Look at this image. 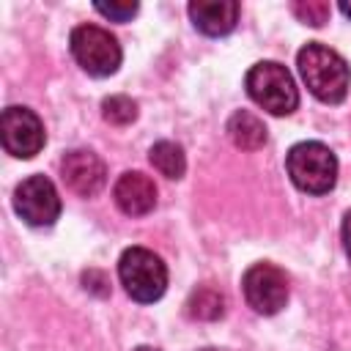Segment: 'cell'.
<instances>
[{
    "mask_svg": "<svg viewBox=\"0 0 351 351\" xmlns=\"http://www.w3.org/2000/svg\"><path fill=\"white\" fill-rule=\"evenodd\" d=\"M228 134L233 140L236 148L241 151H258L266 143V126L258 115H252L250 110H236L228 121Z\"/></svg>",
    "mask_w": 351,
    "mask_h": 351,
    "instance_id": "7c38bea8",
    "label": "cell"
},
{
    "mask_svg": "<svg viewBox=\"0 0 351 351\" xmlns=\"http://www.w3.org/2000/svg\"><path fill=\"white\" fill-rule=\"evenodd\" d=\"M343 247H346V255H348V261H351V208H348L346 217H343Z\"/></svg>",
    "mask_w": 351,
    "mask_h": 351,
    "instance_id": "d6986e66",
    "label": "cell"
},
{
    "mask_svg": "<svg viewBox=\"0 0 351 351\" xmlns=\"http://www.w3.org/2000/svg\"><path fill=\"white\" fill-rule=\"evenodd\" d=\"M14 211L33 228H47L60 217V197L47 176H27L14 189Z\"/></svg>",
    "mask_w": 351,
    "mask_h": 351,
    "instance_id": "52a82bcc",
    "label": "cell"
},
{
    "mask_svg": "<svg viewBox=\"0 0 351 351\" xmlns=\"http://www.w3.org/2000/svg\"><path fill=\"white\" fill-rule=\"evenodd\" d=\"M69 47H71L74 60L90 77H110V74H115L118 66H121V58H123L118 38L110 30L99 27V25H77L71 30Z\"/></svg>",
    "mask_w": 351,
    "mask_h": 351,
    "instance_id": "5b68a950",
    "label": "cell"
},
{
    "mask_svg": "<svg viewBox=\"0 0 351 351\" xmlns=\"http://www.w3.org/2000/svg\"><path fill=\"white\" fill-rule=\"evenodd\" d=\"M247 304L261 315H274L288 302V277L274 263H252L241 277Z\"/></svg>",
    "mask_w": 351,
    "mask_h": 351,
    "instance_id": "8992f818",
    "label": "cell"
},
{
    "mask_svg": "<svg viewBox=\"0 0 351 351\" xmlns=\"http://www.w3.org/2000/svg\"><path fill=\"white\" fill-rule=\"evenodd\" d=\"M340 11H343V14L351 19V3H348V0H343V3H340Z\"/></svg>",
    "mask_w": 351,
    "mask_h": 351,
    "instance_id": "ffe728a7",
    "label": "cell"
},
{
    "mask_svg": "<svg viewBox=\"0 0 351 351\" xmlns=\"http://www.w3.org/2000/svg\"><path fill=\"white\" fill-rule=\"evenodd\" d=\"M101 115L107 123H115V126H126L137 118V104L129 99V96H107L101 101Z\"/></svg>",
    "mask_w": 351,
    "mask_h": 351,
    "instance_id": "9a60e30c",
    "label": "cell"
},
{
    "mask_svg": "<svg viewBox=\"0 0 351 351\" xmlns=\"http://www.w3.org/2000/svg\"><path fill=\"white\" fill-rule=\"evenodd\" d=\"M93 8H96L101 16L112 19V22H129V19L137 14V8H140V5H137L134 0H123V3H118V0H115V3H96Z\"/></svg>",
    "mask_w": 351,
    "mask_h": 351,
    "instance_id": "e0dca14e",
    "label": "cell"
},
{
    "mask_svg": "<svg viewBox=\"0 0 351 351\" xmlns=\"http://www.w3.org/2000/svg\"><path fill=\"white\" fill-rule=\"evenodd\" d=\"M118 277L121 285L126 288V293L140 302V304H151L156 299H162L165 288H167V266L162 263V258L145 247H129L123 250L121 261H118Z\"/></svg>",
    "mask_w": 351,
    "mask_h": 351,
    "instance_id": "277c9868",
    "label": "cell"
},
{
    "mask_svg": "<svg viewBox=\"0 0 351 351\" xmlns=\"http://www.w3.org/2000/svg\"><path fill=\"white\" fill-rule=\"evenodd\" d=\"M250 99L271 115H291L299 107V90L291 71L277 60L255 63L244 77Z\"/></svg>",
    "mask_w": 351,
    "mask_h": 351,
    "instance_id": "7a4b0ae2",
    "label": "cell"
},
{
    "mask_svg": "<svg viewBox=\"0 0 351 351\" xmlns=\"http://www.w3.org/2000/svg\"><path fill=\"white\" fill-rule=\"evenodd\" d=\"M225 313V296L214 285H197L186 299V315L197 321H217Z\"/></svg>",
    "mask_w": 351,
    "mask_h": 351,
    "instance_id": "4fadbf2b",
    "label": "cell"
},
{
    "mask_svg": "<svg viewBox=\"0 0 351 351\" xmlns=\"http://www.w3.org/2000/svg\"><path fill=\"white\" fill-rule=\"evenodd\" d=\"M148 159H151V165H154L165 178H181L184 170H186L184 148H181L178 143H170V140L154 143L151 151H148Z\"/></svg>",
    "mask_w": 351,
    "mask_h": 351,
    "instance_id": "5bb4252c",
    "label": "cell"
},
{
    "mask_svg": "<svg viewBox=\"0 0 351 351\" xmlns=\"http://www.w3.org/2000/svg\"><path fill=\"white\" fill-rule=\"evenodd\" d=\"M112 197L126 217H145L156 206V186L145 173L129 170L115 181Z\"/></svg>",
    "mask_w": 351,
    "mask_h": 351,
    "instance_id": "30bf717a",
    "label": "cell"
},
{
    "mask_svg": "<svg viewBox=\"0 0 351 351\" xmlns=\"http://www.w3.org/2000/svg\"><path fill=\"white\" fill-rule=\"evenodd\" d=\"M296 66H299V74L307 90L315 99L326 104H340L346 99L348 85H351V69L340 52H335L332 47L321 41H310L299 49Z\"/></svg>",
    "mask_w": 351,
    "mask_h": 351,
    "instance_id": "6da1fadb",
    "label": "cell"
},
{
    "mask_svg": "<svg viewBox=\"0 0 351 351\" xmlns=\"http://www.w3.org/2000/svg\"><path fill=\"white\" fill-rule=\"evenodd\" d=\"M186 11L192 25L206 36H228L239 22L236 0H192Z\"/></svg>",
    "mask_w": 351,
    "mask_h": 351,
    "instance_id": "8fae6325",
    "label": "cell"
},
{
    "mask_svg": "<svg viewBox=\"0 0 351 351\" xmlns=\"http://www.w3.org/2000/svg\"><path fill=\"white\" fill-rule=\"evenodd\" d=\"M132 351H159V348H154V346H137V348H132Z\"/></svg>",
    "mask_w": 351,
    "mask_h": 351,
    "instance_id": "44dd1931",
    "label": "cell"
},
{
    "mask_svg": "<svg viewBox=\"0 0 351 351\" xmlns=\"http://www.w3.org/2000/svg\"><path fill=\"white\" fill-rule=\"evenodd\" d=\"M200 351H217V348H200Z\"/></svg>",
    "mask_w": 351,
    "mask_h": 351,
    "instance_id": "7402d4cb",
    "label": "cell"
},
{
    "mask_svg": "<svg viewBox=\"0 0 351 351\" xmlns=\"http://www.w3.org/2000/svg\"><path fill=\"white\" fill-rule=\"evenodd\" d=\"M3 148L16 159H33L44 148V123L27 107H5L3 110Z\"/></svg>",
    "mask_w": 351,
    "mask_h": 351,
    "instance_id": "ba28073f",
    "label": "cell"
},
{
    "mask_svg": "<svg viewBox=\"0 0 351 351\" xmlns=\"http://www.w3.org/2000/svg\"><path fill=\"white\" fill-rule=\"evenodd\" d=\"M285 167L291 181L310 195H326L337 181V156L318 140L296 143L285 156Z\"/></svg>",
    "mask_w": 351,
    "mask_h": 351,
    "instance_id": "3957f363",
    "label": "cell"
},
{
    "mask_svg": "<svg viewBox=\"0 0 351 351\" xmlns=\"http://www.w3.org/2000/svg\"><path fill=\"white\" fill-rule=\"evenodd\" d=\"M60 173H63V181L69 184V189L77 192V195H82V197L99 195L101 186H104V181H107L104 162L93 151H85V148L69 151L60 159Z\"/></svg>",
    "mask_w": 351,
    "mask_h": 351,
    "instance_id": "9c48e42d",
    "label": "cell"
},
{
    "mask_svg": "<svg viewBox=\"0 0 351 351\" xmlns=\"http://www.w3.org/2000/svg\"><path fill=\"white\" fill-rule=\"evenodd\" d=\"M82 282H85L88 291H93V293H99V296H104V293L110 291V280H107L104 271H99V269H88V271L82 274Z\"/></svg>",
    "mask_w": 351,
    "mask_h": 351,
    "instance_id": "ac0fdd59",
    "label": "cell"
},
{
    "mask_svg": "<svg viewBox=\"0 0 351 351\" xmlns=\"http://www.w3.org/2000/svg\"><path fill=\"white\" fill-rule=\"evenodd\" d=\"M291 11H293V16L299 22H304L310 27H321L329 19V11L332 8L324 0H296V3H291Z\"/></svg>",
    "mask_w": 351,
    "mask_h": 351,
    "instance_id": "2e32d148",
    "label": "cell"
}]
</instances>
